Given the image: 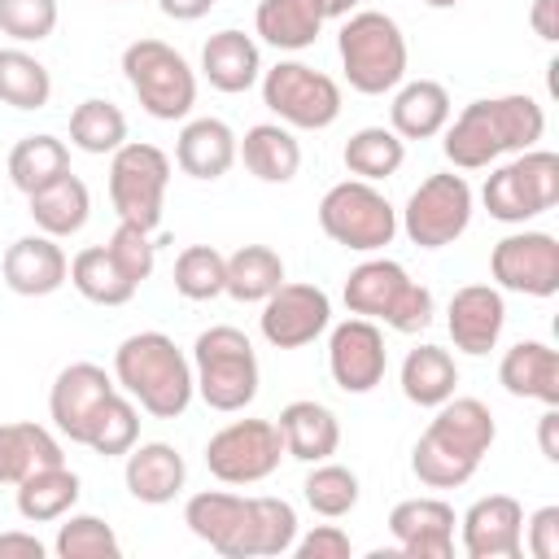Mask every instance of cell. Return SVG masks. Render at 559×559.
Instances as JSON below:
<instances>
[{
  "label": "cell",
  "mask_w": 559,
  "mask_h": 559,
  "mask_svg": "<svg viewBox=\"0 0 559 559\" xmlns=\"http://www.w3.org/2000/svg\"><path fill=\"white\" fill-rule=\"evenodd\" d=\"M183 524L227 559L284 555L297 542V511L284 498H240L205 489L188 498Z\"/></svg>",
  "instance_id": "obj_1"
},
{
  "label": "cell",
  "mask_w": 559,
  "mask_h": 559,
  "mask_svg": "<svg viewBox=\"0 0 559 559\" xmlns=\"http://www.w3.org/2000/svg\"><path fill=\"white\" fill-rule=\"evenodd\" d=\"M498 428L480 397H445L437 419L424 428V437L411 450V467L428 489H454L467 485L480 467V454L493 445Z\"/></svg>",
  "instance_id": "obj_2"
},
{
  "label": "cell",
  "mask_w": 559,
  "mask_h": 559,
  "mask_svg": "<svg viewBox=\"0 0 559 559\" xmlns=\"http://www.w3.org/2000/svg\"><path fill=\"white\" fill-rule=\"evenodd\" d=\"M546 131V114L533 96H489V100H472L454 127L445 131V157L459 170H480L502 153H524L542 140Z\"/></svg>",
  "instance_id": "obj_3"
},
{
  "label": "cell",
  "mask_w": 559,
  "mask_h": 559,
  "mask_svg": "<svg viewBox=\"0 0 559 559\" xmlns=\"http://www.w3.org/2000/svg\"><path fill=\"white\" fill-rule=\"evenodd\" d=\"M118 384L157 419H175L192 402V367L166 332H135L114 354Z\"/></svg>",
  "instance_id": "obj_4"
},
{
  "label": "cell",
  "mask_w": 559,
  "mask_h": 559,
  "mask_svg": "<svg viewBox=\"0 0 559 559\" xmlns=\"http://www.w3.org/2000/svg\"><path fill=\"white\" fill-rule=\"evenodd\" d=\"M192 389L205 397V406L214 411H245L258 393V358H253V345L240 328L231 323H218V328H205L192 345Z\"/></svg>",
  "instance_id": "obj_5"
},
{
  "label": "cell",
  "mask_w": 559,
  "mask_h": 559,
  "mask_svg": "<svg viewBox=\"0 0 559 559\" xmlns=\"http://www.w3.org/2000/svg\"><path fill=\"white\" fill-rule=\"evenodd\" d=\"M345 306L349 314L384 319L393 332H424L432 323V293L389 258H371L349 271Z\"/></svg>",
  "instance_id": "obj_6"
},
{
  "label": "cell",
  "mask_w": 559,
  "mask_h": 559,
  "mask_svg": "<svg viewBox=\"0 0 559 559\" xmlns=\"http://www.w3.org/2000/svg\"><path fill=\"white\" fill-rule=\"evenodd\" d=\"M336 52H341L349 87L362 96H380V92L397 87V79L406 74V39H402L397 22L376 9H362L341 26Z\"/></svg>",
  "instance_id": "obj_7"
},
{
  "label": "cell",
  "mask_w": 559,
  "mask_h": 559,
  "mask_svg": "<svg viewBox=\"0 0 559 559\" xmlns=\"http://www.w3.org/2000/svg\"><path fill=\"white\" fill-rule=\"evenodd\" d=\"M122 70H127V83L135 87L140 105L153 118H162V122L183 118L192 109V100H197V74L162 39H135V44H127Z\"/></svg>",
  "instance_id": "obj_8"
},
{
  "label": "cell",
  "mask_w": 559,
  "mask_h": 559,
  "mask_svg": "<svg viewBox=\"0 0 559 559\" xmlns=\"http://www.w3.org/2000/svg\"><path fill=\"white\" fill-rule=\"evenodd\" d=\"M166 183H170V157L157 144H122V148H114L109 201L118 210V223H131L140 231H157Z\"/></svg>",
  "instance_id": "obj_9"
},
{
  "label": "cell",
  "mask_w": 559,
  "mask_h": 559,
  "mask_svg": "<svg viewBox=\"0 0 559 559\" xmlns=\"http://www.w3.org/2000/svg\"><path fill=\"white\" fill-rule=\"evenodd\" d=\"M485 210L498 223H524L559 201V153L524 148L515 162L498 166L485 179Z\"/></svg>",
  "instance_id": "obj_10"
},
{
  "label": "cell",
  "mask_w": 559,
  "mask_h": 559,
  "mask_svg": "<svg viewBox=\"0 0 559 559\" xmlns=\"http://www.w3.org/2000/svg\"><path fill=\"white\" fill-rule=\"evenodd\" d=\"M319 227L345 245V249H384L397 231V214L384 201V192H376L367 179H345L336 188L323 192L319 201Z\"/></svg>",
  "instance_id": "obj_11"
},
{
  "label": "cell",
  "mask_w": 559,
  "mask_h": 559,
  "mask_svg": "<svg viewBox=\"0 0 559 559\" xmlns=\"http://www.w3.org/2000/svg\"><path fill=\"white\" fill-rule=\"evenodd\" d=\"M284 441L271 419H236L205 441V467L223 485H253L280 467Z\"/></svg>",
  "instance_id": "obj_12"
},
{
  "label": "cell",
  "mask_w": 559,
  "mask_h": 559,
  "mask_svg": "<svg viewBox=\"0 0 559 559\" xmlns=\"http://www.w3.org/2000/svg\"><path fill=\"white\" fill-rule=\"evenodd\" d=\"M262 100L284 122L310 127V131L336 122V114H341V87H336V79H328L323 70L301 66V61L271 66L266 79H262Z\"/></svg>",
  "instance_id": "obj_13"
},
{
  "label": "cell",
  "mask_w": 559,
  "mask_h": 559,
  "mask_svg": "<svg viewBox=\"0 0 559 559\" xmlns=\"http://www.w3.org/2000/svg\"><path fill=\"white\" fill-rule=\"evenodd\" d=\"M467 218H472V188L463 175H428L402 210L406 236L419 249H441L459 240L467 231Z\"/></svg>",
  "instance_id": "obj_14"
},
{
  "label": "cell",
  "mask_w": 559,
  "mask_h": 559,
  "mask_svg": "<svg viewBox=\"0 0 559 559\" xmlns=\"http://www.w3.org/2000/svg\"><path fill=\"white\" fill-rule=\"evenodd\" d=\"M489 271L511 293L555 297L559 293V240L546 236V231L502 236L493 245V253H489Z\"/></svg>",
  "instance_id": "obj_15"
},
{
  "label": "cell",
  "mask_w": 559,
  "mask_h": 559,
  "mask_svg": "<svg viewBox=\"0 0 559 559\" xmlns=\"http://www.w3.org/2000/svg\"><path fill=\"white\" fill-rule=\"evenodd\" d=\"M332 319V301L319 284H280L262 301V336L275 349H301L310 345Z\"/></svg>",
  "instance_id": "obj_16"
},
{
  "label": "cell",
  "mask_w": 559,
  "mask_h": 559,
  "mask_svg": "<svg viewBox=\"0 0 559 559\" xmlns=\"http://www.w3.org/2000/svg\"><path fill=\"white\" fill-rule=\"evenodd\" d=\"M328 367H332V380L345 393H371L384 380V336H380V328L362 314L332 328Z\"/></svg>",
  "instance_id": "obj_17"
},
{
  "label": "cell",
  "mask_w": 559,
  "mask_h": 559,
  "mask_svg": "<svg viewBox=\"0 0 559 559\" xmlns=\"http://www.w3.org/2000/svg\"><path fill=\"white\" fill-rule=\"evenodd\" d=\"M389 533L406 559H450L454 550V507L441 498H406L389 511Z\"/></svg>",
  "instance_id": "obj_18"
},
{
  "label": "cell",
  "mask_w": 559,
  "mask_h": 559,
  "mask_svg": "<svg viewBox=\"0 0 559 559\" xmlns=\"http://www.w3.org/2000/svg\"><path fill=\"white\" fill-rule=\"evenodd\" d=\"M524 507L511 493H489L472 502L463 515V550L467 559H520Z\"/></svg>",
  "instance_id": "obj_19"
},
{
  "label": "cell",
  "mask_w": 559,
  "mask_h": 559,
  "mask_svg": "<svg viewBox=\"0 0 559 559\" xmlns=\"http://www.w3.org/2000/svg\"><path fill=\"white\" fill-rule=\"evenodd\" d=\"M114 393V380L105 367L96 362H70L61 367V376L52 380V393H48V411H52V424L70 437V441H83L87 432V419L96 415V406Z\"/></svg>",
  "instance_id": "obj_20"
},
{
  "label": "cell",
  "mask_w": 559,
  "mask_h": 559,
  "mask_svg": "<svg viewBox=\"0 0 559 559\" xmlns=\"http://www.w3.org/2000/svg\"><path fill=\"white\" fill-rule=\"evenodd\" d=\"M4 284L22 297H48L66 284L70 262L61 253V245H52V236H22L4 249Z\"/></svg>",
  "instance_id": "obj_21"
},
{
  "label": "cell",
  "mask_w": 559,
  "mask_h": 559,
  "mask_svg": "<svg viewBox=\"0 0 559 559\" xmlns=\"http://www.w3.org/2000/svg\"><path fill=\"white\" fill-rule=\"evenodd\" d=\"M502 319H507L502 293L489 284H467L450 297V336L467 354H489L498 345Z\"/></svg>",
  "instance_id": "obj_22"
},
{
  "label": "cell",
  "mask_w": 559,
  "mask_h": 559,
  "mask_svg": "<svg viewBox=\"0 0 559 559\" xmlns=\"http://www.w3.org/2000/svg\"><path fill=\"white\" fill-rule=\"evenodd\" d=\"M183 476H188L183 454L166 441H144L127 450V489L135 502H148V507L170 502L183 489Z\"/></svg>",
  "instance_id": "obj_23"
},
{
  "label": "cell",
  "mask_w": 559,
  "mask_h": 559,
  "mask_svg": "<svg viewBox=\"0 0 559 559\" xmlns=\"http://www.w3.org/2000/svg\"><path fill=\"white\" fill-rule=\"evenodd\" d=\"M498 380L511 397H537L546 406H559V354L542 341H520L502 354Z\"/></svg>",
  "instance_id": "obj_24"
},
{
  "label": "cell",
  "mask_w": 559,
  "mask_h": 559,
  "mask_svg": "<svg viewBox=\"0 0 559 559\" xmlns=\"http://www.w3.org/2000/svg\"><path fill=\"white\" fill-rule=\"evenodd\" d=\"M275 428L284 441V454H293L301 463H323L341 445V424L323 402H288L280 411Z\"/></svg>",
  "instance_id": "obj_25"
},
{
  "label": "cell",
  "mask_w": 559,
  "mask_h": 559,
  "mask_svg": "<svg viewBox=\"0 0 559 559\" xmlns=\"http://www.w3.org/2000/svg\"><path fill=\"white\" fill-rule=\"evenodd\" d=\"M175 162L183 175L192 179H223L236 162V135L227 122L218 118H197L179 131V144H175Z\"/></svg>",
  "instance_id": "obj_26"
},
{
  "label": "cell",
  "mask_w": 559,
  "mask_h": 559,
  "mask_svg": "<svg viewBox=\"0 0 559 559\" xmlns=\"http://www.w3.org/2000/svg\"><path fill=\"white\" fill-rule=\"evenodd\" d=\"M66 463L57 437L31 419L17 424H0V485H17L39 467H57Z\"/></svg>",
  "instance_id": "obj_27"
},
{
  "label": "cell",
  "mask_w": 559,
  "mask_h": 559,
  "mask_svg": "<svg viewBox=\"0 0 559 559\" xmlns=\"http://www.w3.org/2000/svg\"><path fill=\"white\" fill-rule=\"evenodd\" d=\"M201 70L218 92H249L258 79V44L245 31H218L201 48Z\"/></svg>",
  "instance_id": "obj_28"
},
{
  "label": "cell",
  "mask_w": 559,
  "mask_h": 559,
  "mask_svg": "<svg viewBox=\"0 0 559 559\" xmlns=\"http://www.w3.org/2000/svg\"><path fill=\"white\" fill-rule=\"evenodd\" d=\"M236 153L249 166V175H258L262 183H288L297 175V166H301V144L275 122L249 127L245 140L236 144Z\"/></svg>",
  "instance_id": "obj_29"
},
{
  "label": "cell",
  "mask_w": 559,
  "mask_h": 559,
  "mask_svg": "<svg viewBox=\"0 0 559 559\" xmlns=\"http://www.w3.org/2000/svg\"><path fill=\"white\" fill-rule=\"evenodd\" d=\"M87 210H92V197H87V183L66 170L61 179H52L48 188L31 192V218L44 236H70L87 223Z\"/></svg>",
  "instance_id": "obj_30"
},
{
  "label": "cell",
  "mask_w": 559,
  "mask_h": 559,
  "mask_svg": "<svg viewBox=\"0 0 559 559\" xmlns=\"http://www.w3.org/2000/svg\"><path fill=\"white\" fill-rule=\"evenodd\" d=\"M450 122V92L437 79H415L393 96V131L402 140H428Z\"/></svg>",
  "instance_id": "obj_31"
},
{
  "label": "cell",
  "mask_w": 559,
  "mask_h": 559,
  "mask_svg": "<svg viewBox=\"0 0 559 559\" xmlns=\"http://www.w3.org/2000/svg\"><path fill=\"white\" fill-rule=\"evenodd\" d=\"M323 22L328 17L319 0H262L253 13L258 35L275 48H310Z\"/></svg>",
  "instance_id": "obj_32"
},
{
  "label": "cell",
  "mask_w": 559,
  "mask_h": 559,
  "mask_svg": "<svg viewBox=\"0 0 559 559\" xmlns=\"http://www.w3.org/2000/svg\"><path fill=\"white\" fill-rule=\"evenodd\" d=\"M74 502H79V476L66 463L39 467L26 480H17V511H22V520L48 524V520H61Z\"/></svg>",
  "instance_id": "obj_33"
},
{
  "label": "cell",
  "mask_w": 559,
  "mask_h": 559,
  "mask_svg": "<svg viewBox=\"0 0 559 559\" xmlns=\"http://www.w3.org/2000/svg\"><path fill=\"white\" fill-rule=\"evenodd\" d=\"M459 384V367L441 345H419L406 354L402 362V393L415 406H441L445 397H454Z\"/></svg>",
  "instance_id": "obj_34"
},
{
  "label": "cell",
  "mask_w": 559,
  "mask_h": 559,
  "mask_svg": "<svg viewBox=\"0 0 559 559\" xmlns=\"http://www.w3.org/2000/svg\"><path fill=\"white\" fill-rule=\"evenodd\" d=\"M70 284H74L87 301H96V306H127V301L135 297V288H140L135 280L122 275V266L109 258L105 245H92V249L74 253V262H70Z\"/></svg>",
  "instance_id": "obj_35"
},
{
  "label": "cell",
  "mask_w": 559,
  "mask_h": 559,
  "mask_svg": "<svg viewBox=\"0 0 559 559\" xmlns=\"http://www.w3.org/2000/svg\"><path fill=\"white\" fill-rule=\"evenodd\" d=\"M70 170V148L57 135H26L13 144L9 153V179L13 188H22L26 197L48 188L52 179H61Z\"/></svg>",
  "instance_id": "obj_36"
},
{
  "label": "cell",
  "mask_w": 559,
  "mask_h": 559,
  "mask_svg": "<svg viewBox=\"0 0 559 559\" xmlns=\"http://www.w3.org/2000/svg\"><path fill=\"white\" fill-rule=\"evenodd\" d=\"M280 284H284V262H280V253L271 245H240L227 258L223 293H231L236 301H266Z\"/></svg>",
  "instance_id": "obj_37"
},
{
  "label": "cell",
  "mask_w": 559,
  "mask_h": 559,
  "mask_svg": "<svg viewBox=\"0 0 559 559\" xmlns=\"http://www.w3.org/2000/svg\"><path fill=\"white\" fill-rule=\"evenodd\" d=\"M402 157H406V144L389 127H362L345 140V166H349V175H358L367 183L393 175L402 166Z\"/></svg>",
  "instance_id": "obj_38"
},
{
  "label": "cell",
  "mask_w": 559,
  "mask_h": 559,
  "mask_svg": "<svg viewBox=\"0 0 559 559\" xmlns=\"http://www.w3.org/2000/svg\"><path fill=\"white\" fill-rule=\"evenodd\" d=\"M48 96H52L48 70L22 48H0V100L13 109H44Z\"/></svg>",
  "instance_id": "obj_39"
},
{
  "label": "cell",
  "mask_w": 559,
  "mask_h": 559,
  "mask_svg": "<svg viewBox=\"0 0 559 559\" xmlns=\"http://www.w3.org/2000/svg\"><path fill=\"white\" fill-rule=\"evenodd\" d=\"M70 140L83 148V153H114V148H122L127 144V118H122V109L118 105H109V100H83V105H74V114H70Z\"/></svg>",
  "instance_id": "obj_40"
},
{
  "label": "cell",
  "mask_w": 559,
  "mask_h": 559,
  "mask_svg": "<svg viewBox=\"0 0 559 559\" xmlns=\"http://www.w3.org/2000/svg\"><path fill=\"white\" fill-rule=\"evenodd\" d=\"M135 437H140L135 406L114 389V393L96 406V415L87 419V432H83L79 445H87V450H96V454H127V450L135 445Z\"/></svg>",
  "instance_id": "obj_41"
},
{
  "label": "cell",
  "mask_w": 559,
  "mask_h": 559,
  "mask_svg": "<svg viewBox=\"0 0 559 559\" xmlns=\"http://www.w3.org/2000/svg\"><path fill=\"white\" fill-rule=\"evenodd\" d=\"M223 284H227V258L214 245H188L175 258V288L188 301H210L223 293Z\"/></svg>",
  "instance_id": "obj_42"
},
{
  "label": "cell",
  "mask_w": 559,
  "mask_h": 559,
  "mask_svg": "<svg viewBox=\"0 0 559 559\" xmlns=\"http://www.w3.org/2000/svg\"><path fill=\"white\" fill-rule=\"evenodd\" d=\"M306 502L310 511L336 520V515H349L354 502H358V476L341 463H319L310 476H306Z\"/></svg>",
  "instance_id": "obj_43"
},
{
  "label": "cell",
  "mask_w": 559,
  "mask_h": 559,
  "mask_svg": "<svg viewBox=\"0 0 559 559\" xmlns=\"http://www.w3.org/2000/svg\"><path fill=\"white\" fill-rule=\"evenodd\" d=\"M57 555L61 559H122V546L114 528L96 515H70L57 528Z\"/></svg>",
  "instance_id": "obj_44"
},
{
  "label": "cell",
  "mask_w": 559,
  "mask_h": 559,
  "mask_svg": "<svg viewBox=\"0 0 559 559\" xmlns=\"http://www.w3.org/2000/svg\"><path fill=\"white\" fill-rule=\"evenodd\" d=\"M57 26V0H0V31L31 44L48 39Z\"/></svg>",
  "instance_id": "obj_45"
},
{
  "label": "cell",
  "mask_w": 559,
  "mask_h": 559,
  "mask_svg": "<svg viewBox=\"0 0 559 559\" xmlns=\"http://www.w3.org/2000/svg\"><path fill=\"white\" fill-rule=\"evenodd\" d=\"M105 249H109V258L122 266V275H127V280L144 284V280L153 275V258H157L153 231H140V227H131V223H118Z\"/></svg>",
  "instance_id": "obj_46"
},
{
  "label": "cell",
  "mask_w": 559,
  "mask_h": 559,
  "mask_svg": "<svg viewBox=\"0 0 559 559\" xmlns=\"http://www.w3.org/2000/svg\"><path fill=\"white\" fill-rule=\"evenodd\" d=\"M297 559H349V537L336 524H319L297 542Z\"/></svg>",
  "instance_id": "obj_47"
},
{
  "label": "cell",
  "mask_w": 559,
  "mask_h": 559,
  "mask_svg": "<svg viewBox=\"0 0 559 559\" xmlns=\"http://www.w3.org/2000/svg\"><path fill=\"white\" fill-rule=\"evenodd\" d=\"M528 550L533 559H559V507H542L528 520Z\"/></svg>",
  "instance_id": "obj_48"
},
{
  "label": "cell",
  "mask_w": 559,
  "mask_h": 559,
  "mask_svg": "<svg viewBox=\"0 0 559 559\" xmlns=\"http://www.w3.org/2000/svg\"><path fill=\"white\" fill-rule=\"evenodd\" d=\"M528 22H533V31H537L546 44H555V39H559V0H533Z\"/></svg>",
  "instance_id": "obj_49"
},
{
  "label": "cell",
  "mask_w": 559,
  "mask_h": 559,
  "mask_svg": "<svg viewBox=\"0 0 559 559\" xmlns=\"http://www.w3.org/2000/svg\"><path fill=\"white\" fill-rule=\"evenodd\" d=\"M0 559H44V542L31 533H0Z\"/></svg>",
  "instance_id": "obj_50"
},
{
  "label": "cell",
  "mask_w": 559,
  "mask_h": 559,
  "mask_svg": "<svg viewBox=\"0 0 559 559\" xmlns=\"http://www.w3.org/2000/svg\"><path fill=\"white\" fill-rule=\"evenodd\" d=\"M157 9L166 17H175V22H197V17H205L214 9V0H157Z\"/></svg>",
  "instance_id": "obj_51"
},
{
  "label": "cell",
  "mask_w": 559,
  "mask_h": 559,
  "mask_svg": "<svg viewBox=\"0 0 559 559\" xmlns=\"http://www.w3.org/2000/svg\"><path fill=\"white\" fill-rule=\"evenodd\" d=\"M537 441H542V454H546L550 463H559V411H555V406L542 415V424H537Z\"/></svg>",
  "instance_id": "obj_52"
},
{
  "label": "cell",
  "mask_w": 559,
  "mask_h": 559,
  "mask_svg": "<svg viewBox=\"0 0 559 559\" xmlns=\"http://www.w3.org/2000/svg\"><path fill=\"white\" fill-rule=\"evenodd\" d=\"M319 4H323V17H345L358 0H319Z\"/></svg>",
  "instance_id": "obj_53"
},
{
  "label": "cell",
  "mask_w": 559,
  "mask_h": 559,
  "mask_svg": "<svg viewBox=\"0 0 559 559\" xmlns=\"http://www.w3.org/2000/svg\"><path fill=\"white\" fill-rule=\"evenodd\" d=\"M432 9H450V4H459V0H428Z\"/></svg>",
  "instance_id": "obj_54"
}]
</instances>
